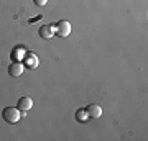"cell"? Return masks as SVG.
<instances>
[{
  "mask_svg": "<svg viewBox=\"0 0 148 141\" xmlns=\"http://www.w3.org/2000/svg\"><path fill=\"white\" fill-rule=\"evenodd\" d=\"M41 18H43V15H41V13H40V15H38V16H33V18H30V20H28V21H30V23H35V21L41 20Z\"/></svg>",
  "mask_w": 148,
  "mask_h": 141,
  "instance_id": "cell-11",
  "label": "cell"
},
{
  "mask_svg": "<svg viewBox=\"0 0 148 141\" xmlns=\"http://www.w3.org/2000/svg\"><path fill=\"white\" fill-rule=\"evenodd\" d=\"M40 61H38V56L35 52H25L23 56V66H27L28 69H36Z\"/></svg>",
  "mask_w": 148,
  "mask_h": 141,
  "instance_id": "cell-3",
  "label": "cell"
},
{
  "mask_svg": "<svg viewBox=\"0 0 148 141\" xmlns=\"http://www.w3.org/2000/svg\"><path fill=\"white\" fill-rule=\"evenodd\" d=\"M76 120L79 121V123H86V121L89 120V115H87V112H86V108L82 110H77V112H76Z\"/></svg>",
  "mask_w": 148,
  "mask_h": 141,
  "instance_id": "cell-8",
  "label": "cell"
},
{
  "mask_svg": "<svg viewBox=\"0 0 148 141\" xmlns=\"http://www.w3.org/2000/svg\"><path fill=\"white\" fill-rule=\"evenodd\" d=\"M40 38L43 40H51L54 36V25H43L40 26V31H38Z\"/></svg>",
  "mask_w": 148,
  "mask_h": 141,
  "instance_id": "cell-5",
  "label": "cell"
},
{
  "mask_svg": "<svg viewBox=\"0 0 148 141\" xmlns=\"http://www.w3.org/2000/svg\"><path fill=\"white\" fill-rule=\"evenodd\" d=\"M71 33V23L66 20H59L56 25H54V35H58L59 38H66L69 36Z\"/></svg>",
  "mask_w": 148,
  "mask_h": 141,
  "instance_id": "cell-2",
  "label": "cell"
},
{
  "mask_svg": "<svg viewBox=\"0 0 148 141\" xmlns=\"http://www.w3.org/2000/svg\"><path fill=\"white\" fill-rule=\"evenodd\" d=\"M33 3L36 7H45L48 3V0H33Z\"/></svg>",
  "mask_w": 148,
  "mask_h": 141,
  "instance_id": "cell-10",
  "label": "cell"
},
{
  "mask_svg": "<svg viewBox=\"0 0 148 141\" xmlns=\"http://www.w3.org/2000/svg\"><path fill=\"white\" fill-rule=\"evenodd\" d=\"M2 118L7 121V123H10V125H13V123H18L21 118V112L16 107H5V108L2 110Z\"/></svg>",
  "mask_w": 148,
  "mask_h": 141,
  "instance_id": "cell-1",
  "label": "cell"
},
{
  "mask_svg": "<svg viewBox=\"0 0 148 141\" xmlns=\"http://www.w3.org/2000/svg\"><path fill=\"white\" fill-rule=\"evenodd\" d=\"M23 56H25V54H23ZM13 58H15V59L21 58V49H20V48H18V49H15V51L12 52V59H13Z\"/></svg>",
  "mask_w": 148,
  "mask_h": 141,
  "instance_id": "cell-9",
  "label": "cell"
},
{
  "mask_svg": "<svg viewBox=\"0 0 148 141\" xmlns=\"http://www.w3.org/2000/svg\"><path fill=\"white\" fill-rule=\"evenodd\" d=\"M33 107V100L30 97H21L18 102H16V108L20 110L21 113H27L28 110H32Z\"/></svg>",
  "mask_w": 148,
  "mask_h": 141,
  "instance_id": "cell-4",
  "label": "cell"
},
{
  "mask_svg": "<svg viewBox=\"0 0 148 141\" xmlns=\"http://www.w3.org/2000/svg\"><path fill=\"white\" fill-rule=\"evenodd\" d=\"M86 112H87L89 118H101V116H102V108L97 104L87 105V107H86Z\"/></svg>",
  "mask_w": 148,
  "mask_h": 141,
  "instance_id": "cell-7",
  "label": "cell"
},
{
  "mask_svg": "<svg viewBox=\"0 0 148 141\" xmlns=\"http://www.w3.org/2000/svg\"><path fill=\"white\" fill-rule=\"evenodd\" d=\"M23 69H25V66H23L21 63L13 61V63L8 66V74H10L12 77H18V76H21V74H23Z\"/></svg>",
  "mask_w": 148,
  "mask_h": 141,
  "instance_id": "cell-6",
  "label": "cell"
}]
</instances>
